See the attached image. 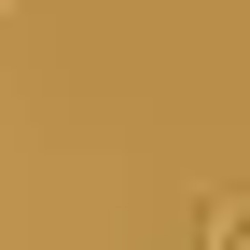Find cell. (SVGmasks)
<instances>
[{"instance_id":"obj_1","label":"cell","mask_w":250,"mask_h":250,"mask_svg":"<svg viewBox=\"0 0 250 250\" xmlns=\"http://www.w3.org/2000/svg\"><path fill=\"white\" fill-rule=\"evenodd\" d=\"M208 250H250V195H236V208H208Z\"/></svg>"}]
</instances>
